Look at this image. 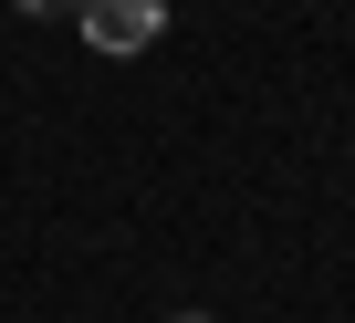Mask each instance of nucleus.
Returning <instances> with one entry per match:
<instances>
[{
	"label": "nucleus",
	"mask_w": 355,
	"mask_h": 323,
	"mask_svg": "<svg viewBox=\"0 0 355 323\" xmlns=\"http://www.w3.org/2000/svg\"><path fill=\"white\" fill-rule=\"evenodd\" d=\"M73 21H84L94 53H146V42L167 32V0H84Z\"/></svg>",
	"instance_id": "f257e3e1"
},
{
	"label": "nucleus",
	"mask_w": 355,
	"mask_h": 323,
	"mask_svg": "<svg viewBox=\"0 0 355 323\" xmlns=\"http://www.w3.org/2000/svg\"><path fill=\"white\" fill-rule=\"evenodd\" d=\"M21 11H42V21H53V11H84V0H21Z\"/></svg>",
	"instance_id": "f03ea898"
},
{
	"label": "nucleus",
	"mask_w": 355,
	"mask_h": 323,
	"mask_svg": "<svg viewBox=\"0 0 355 323\" xmlns=\"http://www.w3.org/2000/svg\"><path fill=\"white\" fill-rule=\"evenodd\" d=\"M178 323H209V313H178Z\"/></svg>",
	"instance_id": "7ed1b4c3"
}]
</instances>
